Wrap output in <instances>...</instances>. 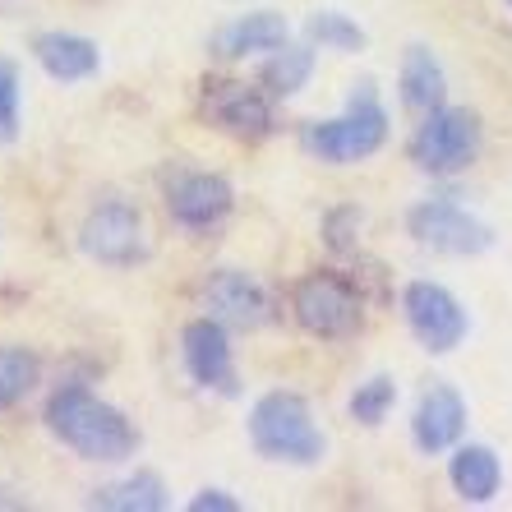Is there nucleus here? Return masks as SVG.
Instances as JSON below:
<instances>
[{"label": "nucleus", "mask_w": 512, "mask_h": 512, "mask_svg": "<svg viewBox=\"0 0 512 512\" xmlns=\"http://www.w3.org/2000/svg\"><path fill=\"white\" fill-rule=\"evenodd\" d=\"M231 328L217 319H190L185 333H180V356H185V370L199 388L222 397L240 393V374H236V356H231Z\"/></svg>", "instance_id": "obj_11"}, {"label": "nucleus", "mask_w": 512, "mask_h": 512, "mask_svg": "<svg viewBox=\"0 0 512 512\" xmlns=\"http://www.w3.org/2000/svg\"><path fill=\"white\" fill-rule=\"evenodd\" d=\"M402 314H406V328L425 346L429 356H448L457 351L466 337V310L462 300L439 282H406L402 291Z\"/></svg>", "instance_id": "obj_8"}, {"label": "nucleus", "mask_w": 512, "mask_h": 512, "mask_svg": "<svg viewBox=\"0 0 512 512\" xmlns=\"http://www.w3.org/2000/svg\"><path fill=\"white\" fill-rule=\"evenodd\" d=\"M305 42H314L319 51H342V56H356V51H365V28L356 24V19H346V14L337 10H314L310 19H305Z\"/></svg>", "instance_id": "obj_20"}, {"label": "nucleus", "mask_w": 512, "mask_h": 512, "mask_svg": "<svg viewBox=\"0 0 512 512\" xmlns=\"http://www.w3.org/2000/svg\"><path fill=\"white\" fill-rule=\"evenodd\" d=\"M397 88H402V102L420 116L443 107V97H448V74H443V60L434 56L429 47H406L402 56V74H397Z\"/></svg>", "instance_id": "obj_16"}, {"label": "nucleus", "mask_w": 512, "mask_h": 512, "mask_svg": "<svg viewBox=\"0 0 512 512\" xmlns=\"http://www.w3.org/2000/svg\"><path fill=\"white\" fill-rule=\"evenodd\" d=\"M240 503L231 499L227 489H199V494H194L190 499V512H236Z\"/></svg>", "instance_id": "obj_25"}, {"label": "nucleus", "mask_w": 512, "mask_h": 512, "mask_svg": "<svg viewBox=\"0 0 512 512\" xmlns=\"http://www.w3.org/2000/svg\"><path fill=\"white\" fill-rule=\"evenodd\" d=\"M466 434V402L457 388L448 383H429L416 402V416H411V439H416L420 453H448L457 448V439Z\"/></svg>", "instance_id": "obj_13"}, {"label": "nucleus", "mask_w": 512, "mask_h": 512, "mask_svg": "<svg viewBox=\"0 0 512 512\" xmlns=\"http://www.w3.org/2000/svg\"><path fill=\"white\" fill-rule=\"evenodd\" d=\"M314 74V42H305V47H296V42H286V47L268 51V60H263L259 70V84L268 88V97H296L300 88L310 84Z\"/></svg>", "instance_id": "obj_19"}, {"label": "nucleus", "mask_w": 512, "mask_h": 512, "mask_svg": "<svg viewBox=\"0 0 512 512\" xmlns=\"http://www.w3.org/2000/svg\"><path fill=\"white\" fill-rule=\"evenodd\" d=\"M47 429L84 462H125L139 448V429L125 411L88 393L84 383H65L47 397Z\"/></svg>", "instance_id": "obj_1"}, {"label": "nucleus", "mask_w": 512, "mask_h": 512, "mask_svg": "<svg viewBox=\"0 0 512 512\" xmlns=\"http://www.w3.org/2000/svg\"><path fill=\"white\" fill-rule=\"evenodd\" d=\"M79 250L111 268H130V263L148 259V231H143L139 208L120 199L97 203L79 227Z\"/></svg>", "instance_id": "obj_9"}, {"label": "nucleus", "mask_w": 512, "mask_h": 512, "mask_svg": "<svg viewBox=\"0 0 512 512\" xmlns=\"http://www.w3.org/2000/svg\"><path fill=\"white\" fill-rule=\"evenodd\" d=\"M19 139V65L0 60V143Z\"/></svg>", "instance_id": "obj_24"}, {"label": "nucleus", "mask_w": 512, "mask_h": 512, "mask_svg": "<svg viewBox=\"0 0 512 512\" xmlns=\"http://www.w3.org/2000/svg\"><path fill=\"white\" fill-rule=\"evenodd\" d=\"M199 305L208 319L227 323L231 333H254V328L273 319V296L263 291L259 277L240 273V268H217L199 286Z\"/></svg>", "instance_id": "obj_10"}, {"label": "nucleus", "mask_w": 512, "mask_h": 512, "mask_svg": "<svg viewBox=\"0 0 512 512\" xmlns=\"http://www.w3.org/2000/svg\"><path fill=\"white\" fill-rule=\"evenodd\" d=\"M508 5H512V0H508Z\"/></svg>", "instance_id": "obj_26"}, {"label": "nucleus", "mask_w": 512, "mask_h": 512, "mask_svg": "<svg viewBox=\"0 0 512 512\" xmlns=\"http://www.w3.org/2000/svg\"><path fill=\"white\" fill-rule=\"evenodd\" d=\"M388 139V111L379 107L370 84H360V93H351L342 116L333 120H310L300 130L305 153H314L319 162H333V167H351V162H365L374 157Z\"/></svg>", "instance_id": "obj_3"}, {"label": "nucleus", "mask_w": 512, "mask_h": 512, "mask_svg": "<svg viewBox=\"0 0 512 512\" xmlns=\"http://www.w3.org/2000/svg\"><path fill=\"white\" fill-rule=\"evenodd\" d=\"M480 157V116L466 107L429 111L411 134V162L425 176H457Z\"/></svg>", "instance_id": "obj_5"}, {"label": "nucleus", "mask_w": 512, "mask_h": 512, "mask_svg": "<svg viewBox=\"0 0 512 512\" xmlns=\"http://www.w3.org/2000/svg\"><path fill=\"white\" fill-rule=\"evenodd\" d=\"M448 480H453L457 499L462 503H489L503 485V466L494 457V448L485 443H462L448 462Z\"/></svg>", "instance_id": "obj_17"}, {"label": "nucleus", "mask_w": 512, "mask_h": 512, "mask_svg": "<svg viewBox=\"0 0 512 512\" xmlns=\"http://www.w3.org/2000/svg\"><path fill=\"white\" fill-rule=\"evenodd\" d=\"M360 291L351 277L333 273V268H314L291 286V314L310 337L323 342H342L360 328Z\"/></svg>", "instance_id": "obj_4"}, {"label": "nucleus", "mask_w": 512, "mask_h": 512, "mask_svg": "<svg viewBox=\"0 0 512 512\" xmlns=\"http://www.w3.org/2000/svg\"><path fill=\"white\" fill-rule=\"evenodd\" d=\"M37 374H42V360L28 346H0V411L24 402L37 388Z\"/></svg>", "instance_id": "obj_21"}, {"label": "nucleus", "mask_w": 512, "mask_h": 512, "mask_svg": "<svg viewBox=\"0 0 512 512\" xmlns=\"http://www.w3.org/2000/svg\"><path fill=\"white\" fill-rule=\"evenodd\" d=\"M88 508H102V512H162L167 508V485H162L157 471H134V476L116 480V485L93 489Z\"/></svg>", "instance_id": "obj_18"}, {"label": "nucleus", "mask_w": 512, "mask_h": 512, "mask_svg": "<svg viewBox=\"0 0 512 512\" xmlns=\"http://www.w3.org/2000/svg\"><path fill=\"white\" fill-rule=\"evenodd\" d=\"M203 116L213 130L240 143H259L277 130L268 88L240 84V79H203Z\"/></svg>", "instance_id": "obj_7"}, {"label": "nucleus", "mask_w": 512, "mask_h": 512, "mask_svg": "<svg viewBox=\"0 0 512 512\" xmlns=\"http://www.w3.org/2000/svg\"><path fill=\"white\" fill-rule=\"evenodd\" d=\"M360 208H333V213L323 217V240H328V250L333 254H356V240H360Z\"/></svg>", "instance_id": "obj_23"}, {"label": "nucleus", "mask_w": 512, "mask_h": 512, "mask_svg": "<svg viewBox=\"0 0 512 512\" xmlns=\"http://www.w3.org/2000/svg\"><path fill=\"white\" fill-rule=\"evenodd\" d=\"M393 402H397V383L388 379V374H374V379H365L351 393V416L360 420V425H383L388 420V411H393Z\"/></svg>", "instance_id": "obj_22"}, {"label": "nucleus", "mask_w": 512, "mask_h": 512, "mask_svg": "<svg viewBox=\"0 0 512 512\" xmlns=\"http://www.w3.org/2000/svg\"><path fill=\"white\" fill-rule=\"evenodd\" d=\"M250 443L263 462L282 466H319L328 448L310 402L300 393H263L250 406Z\"/></svg>", "instance_id": "obj_2"}, {"label": "nucleus", "mask_w": 512, "mask_h": 512, "mask_svg": "<svg viewBox=\"0 0 512 512\" xmlns=\"http://www.w3.org/2000/svg\"><path fill=\"white\" fill-rule=\"evenodd\" d=\"M406 231L416 236V245H425L434 254H453V259H471V254H485L494 245V231L453 199L416 203L406 213Z\"/></svg>", "instance_id": "obj_6"}, {"label": "nucleus", "mask_w": 512, "mask_h": 512, "mask_svg": "<svg viewBox=\"0 0 512 512\" xmlns=\"http://www.w3.org/2000/svg\"><path fill=\"white\" fill-rule=\"evenodd\" d=\"M236 208V190L217 171H185L167 185V213L185 231H213Z\"/></svg>", "instance_id": "obj_12"}, {"label": "nucleus", "mask_w": 512, "mask_h": 512, "mask_svg": "<svg viewBox=\"0 0 512 512\" xmlns=\"http://www.w3.org/2000/svg\"><path fill=\"white\" fill-rule=\"evenodd\" d=\"M286 37H291V28H286L282 14L259 10V14H245V19L222 24L208 47H213V56H222V60H245V56H259V51L286 47Z\"/></svg>", "instance_id": "obj_15"}, {"label": "nucleus", "mask_w": 512, "mask_h": 512, "mask_svg": "<svg viewBox=\"0 0 512 512\" xmlns=\"http://www.w3.org/2000/svg\"><path fill=\"white\" fill-rule=\"evenodd\" d=\"M33 56L56 84H84V79H93V74L102 70L97 42L93 37H79V33H37Z\"/></svg>", "instance_id": "obj_14"}]
</instances>
